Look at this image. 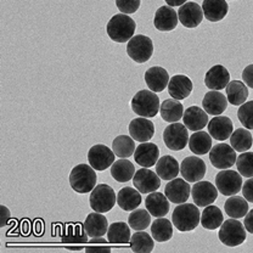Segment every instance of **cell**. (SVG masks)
<instances>
[{
	"label": "cell",
	"instance_id": "obj_1",
	"mask_svg": "<svg viewBox=\"0 0 253 253\" xmlns=\"http://www.w3.org/2000/svg\"><path fill=\"white\" fill-rule=\"evenodd\" d=\"M135 21L126 14H118L112 16L107 22L106 32L113 42L126 43L130 41L135 32Z\"/></svg>",
	"mask_w": 253,
	"mask_h": 253
},
{
	"label": "cell",
	"instance_id": "obj_2",
	"mask_svg": "<svg viewBox=\"0 0 253 253\" xmlns=\"http://www.w3.org/2000/svg\"><path fill=\"white\" fill-rule=\"evenodd\" d=\"M96 180L97 175L90 165L88 166L85 163H82L71 170V188L78 194H88L93 191V189L96 186Z\"/></svg>",
	"mask_w": 253,
	"mask_h": 253
},
{
	"label": "cell",
	"instance_id": "obj_3",
	"mask_svg": "<svg viewBox=\"0 0 253 253\" xmlns=\"http://www.w3.org/2000/svg\"><path fill=\"white\" fill-rule=\"evenodd\" d=\"M201 213L197 206L192 204H180L173 211L172 221L179 231H191L197 228L201 221Z\"/></svg>",
	"mask_w": 253,
	"mask_h": 253
},
{
	"label": "cell",
	"instance_id": "obj_4",
	"mask_svg": "<svg viewBox=\"0 0 253 253\" xmlns=\"http://www.w3.org/2000/svg\"><path fill=\"white\" fill-rule=\"evenodd\" d=\"M131 110L140 117H155L160 111V97L152 90H140L130 101Z\"/></svg>",
	"mask_w": 253,
	"mask_h": 253
},
{
	"label": "cell",
	"instance_id": "obj_5",
	"mask_svg": "<svg viewBox=\"0 0 253 253\" xmlns=\"http://www.w3.org/2000/svg\"><path fill=\"white\" fill-rule=\"evenodd\" d=\"M246 236V228L235 218L223 221L219 228V233H218L221 244L229 247H236L244 244Z\"/></svg>",
	"mask_w": 253,
	"mask_h": 253
},
{
	"label": "cell",
	"instance_id": "obj_6",
	"mask_svg": "<svg viewBox=\"0 0 253 253\" xmlns=\"http://www.w3.org/2000/svg\"><path fill=\"white\" fill-rule=\"evenodd\" d=\"M117 196L107 184H99L90 192V207L95 212L106 213L115 207Z\"/></svg>",
	"mask_w": 253,
	"mask_h": 253
},
{
	"label": "cell",
	"instance_id": "obj_7",
	"mask_svg": "<svg viewBox=\"0 0 253 253\" xmlns=\"http://www.w3.org/2000/svg\"><path fill=\"white\" fill-rule=\"evenodd\" d=\"M126 54L136 63L147 62L154 54V43L149 37L138 34L128 42Z\"/></svg>",
	"mask_w": 253,
	"mask_h": 253
},
{
	"label": "cell",
	"instance_id": "obj_8",
	"mask_svg": "<svg viewBox=\"0 0 253 253\" xmlns=\"http://www.w3.org/2000/svg\"><path fill=\"white\" fill-rule=\"evenodd\" d=\"M163 141L169 150L180 151L189 144L188 128L185 125L178 122L166 126L163 131Z\"/></svg>",
	"mask_w": 253,
	"mask_h": 253
},
{
	"label": "cell",
	"instance_id": "obj_9",
	"mask_svg": "<svg viewBox=\"0 0 253 253\" xmlns=\"http://www.w3.org/2000/svg\"><path fill=\"white\" fill-rule=\"evenodd\" d=\"M215 186L224 196H233L242 189V175L231 169H221L215 176Z\"/></svg>",
	"mask_w": 253,
	"mask_h": 253
},
{
	"label": "cell",
	"instance_id": "obj_10",
	"mask_svg": "<svg viewBox=\"0 0 253 253\" xmlns=\"http://www.w3.org/2000/svg\"><path fill=\"white\" fill-rule=\"evenodd\" d=\"M236 151L228 144H217L211 149L210 161L218 169H228L236 163Z\"/></svg>",
	"mask_w": 253,
	"mask_h": 253
},
{
	"label": "cell",
	"instance_id": "obj_11",
	"mask_svg": "<svg viewBox=\"0 0 253 253\" xmlns=\"http://www.w3.org/2000/svg\"><path fill=\"white\" fill-rule=\"evenodd\" d=\"M115 156L116 155L113 150H110L109 147L102 144L94 145L88 151L89 165L99 172L111 167L115 162Z\"/></svg>",
	"mask_w": 253,
	"mask_h": 253
},
{
	"label": "cell",
	"instance_id": "obj_12",
	"mask_svg": "<svg viewBox=\"0 0 253 253\" xmlns=\"http://www.w3.org/2000/svg\"><path fill=\"white\" fill-rule=\"evenodd\" d=\"M133 184L140 194H151L161 186V178L157 173L152 172L149 168L136 170L133 176Z\"/></svg>",
	"mask_w": 253,
	"mask_h": 253
},
{
	"label": "cell",
	"instance_id": "obj_13",
	"mask_svg": "<svg viewBox=\"0 0 253 253\" xmlns=\"http://www.w3.org/2000/svg\"><path fill=\"white\" fill-rule=\"evenodd\" d=\"M206 163L204 160L196 156L184 158L180 165V174L189 183H197L202 180L206 174Z\"/></svg>",
	"mask_w": 253,
	"mask_h": 253
},
{
	"label": "cell",
	"instance_id": "obj_14",
	"mask_svg": "<svg viewBox=\"0 0 253 253\" xmlns=\"http://www.w3.org/2000/svg\"><path fill=\"white\" fill-rule=\"evenodd\" d=\"M191 195L195 205L199 207H207L217 200L218 189L211 181L200 180L191 188Z\"/></svg>",
	"mask_w": 253,
	"mask_h": 253
},
{
	"label": "cell",
	"instance_id": "obj_15",
	"mask_svg": "<svg viewBox=\"0 0 253 253\" xmlns=\"http://www.w3.org/2000/svg\"><path fill=\"white\" fill-rule=\"evenodd\" d=\"M178 18L186 28H196L204 20V10L196 2H185L178 10Z\"/></svg>",
	"mask_w": 253,
	"mask_h": 253
},
{
	"label": "cell",
	"instance_id": "obj_16",
	"mask_svg": "<svg viewBox=\"0 0 253 253\" xmlns=\"http://www.w3.org/2000/svg\"><path fill=\"white\" fill-rule=\"evenodd\" d=\"M190 192H191V188L189 185V181L179 178H174L169 180V183L166 185L165 189L167 199L175 205L185 204L190 197Z\"/></svg>",
	"mask_w": 253,
	"mask_h": 253
},
{
	"label": "cell",
	"instance_id": "obj_17",
	"mask_svg": "<svg viewBox=\"0 0 253 253\" xmlns=\"http://www.w3.org/2000/svg\"><path fill=\"white\" fill-rule=\"evenodd\" d=\"M158 157H160V149L156 144L152 142H141L139 146H136L134 152L135 162L144 168L156 166Z\"/></svg>",
	"mask_w": 253,
	"mask_h": 253
},
{
	"label": "cell",
	"instance_id": "obj_18",
	"mask_svg": "<svg viewBox=\"0 0 253 253\" xmlns=\"http://www.w3.org/2000/svg\"><path fill=\"white\" fill-rule=\"evenodd\" d=\"M229 82H230V73L221 65L211 67L205 76V84L211 90H221L226 88Z\"/></svg>",
	"mask_w": 253,
	"mask_h": 253
},
{
	"label": "cell",
	"instance_id": "obj_19",
	"mask_svg": "<svg viewBox=\"0 0 253 253\" xmlns=\"http://www.w3.org/2000/svg\"><path fill=\"white\" fill-rule=\"evenodd\" d=\"M234 131V125L231 120L225 116H218L213 117L208 122V133L215 140L224 141L231 136Z\"/></svg>",
	"mask_w": 253,
	"mask_h": 253
},
{
	"label": "cell",
	"instance_id": "obj_20",
	"mask_svg": "<svg viewBox=\"0 0 253 253\" xmlns=\"http://www.w3.org/2000/svg\"><path fill=\"white\" fill-rule=\"evenodd\" d=\"M129 134L134 140L147 142L155 134L154 123L145 117H139L129 123Z\"/></svg>",
	"mask_w": 253,
	"mask_h": 253
},
{
	"label": "cell",
	"instance_id": "obj_21",
	"mask_svg": "<svg viewBox=\"0 0 253 253\" xmlns=\"http://www.w3.org/2000/svg\"><path fill=\"white\" fill-rule=\"evenodd\" d=\"M178 14L172 6H161L154 17V25L161 32H170L178 26Z\"/></svg>",
	"mask_w": 253,
	"mask_h": 253
},
{
	"label": "cell",
	"instance_id": "obj_22",
	"mask_svg": "<svg viewBox=\"0 0 253 253\" xmlns=\"http://www.w3.org/2000/svg\"><path fill=\"white\" fill-rule=\"evenodd\" d=\"M145 82H146L150 90L155 91V93H161V91L165 90L166 86H168L169 75L165 68L155 66V67L149 68L145 72Z\"/></svg>",
	"mask_w": 253,
	"mask_h": 253
},
{
	"label": "cell",
	"instance_id": "obj_23",
	"mask_svg": "<svg viewBox=\"0 0 253 253\" xmlns=\"http://www.w3.org/2000/svg\"><path fill=\"white\" fill-rule=\"evenodd\" d=\"M184 125L191 131L202 130L208 125V113L204 109L191 106L185 110L183 115Z\"/></svg>",
	"mask_w": 253,
	"mask_h": 253
},
{
	"label": "cell",
	"instance_id": "obj_24",
	"mask_svg": "<svg viewBox=\"0 0 253 253\" xmlns=\"http://www.w3.org/2000/svg\"><path fill=\"white\" fill-rule=\"evenodd\" d=\"M202 107L208 115L219 116L228 107V99L219 90H211L205 95Z\"/></svg>",
	"mask_w": 253,
	"mask_h": 253
},
{
	"label": "cell",
	"instance_id": "obj_25",
	"mask_svg": "<svg viewBox=\"0 0 253 253\" xmlns=\"http://www.w3.org/2000/svg\"><path fill=\"white\" fill-rule=\"evenodd\" d=\"M192 82L191 79L184 75H176L169 79L168 83V93L173 99L184 100L191 94Z\"/></svg>",
	"mask_w": 253,
	"mask_h": 253
},
{
	"label": "cell",
	"instance_id": "obj_26",
	"mask_svg": "<svg viewBox=\"0 0 253 253\" xmlns=\"http://www.w3.org/2000/svg\"><path fill=\"white\" fill-rule=\"evenodd\" d=\"M145 206L146 210L149 211L150 214L154 215L155 218L165 217L168 212H169V200L167 196L161 192H151L149 196L145 200Z\"/></svg>",
	"mask_w": 253,
	"mask_h": 253
},
{
	"label": "cell",
	"instance_id": "obj_27",
	"mask_svg": "<svg viewBox=\"0 0 253 253\" xmlns=\"http://www.w3.org/2000/svg\"><path fill=\"white\" fill-rule=\"evenodd\" d=\"M202 10L206 20L211 22H219L228 15L229 5L226 0H204Z\"/></svg>",
	"mask_w": 253,
	"mask_h": 253
},
{
	"label": "cell",
	"instance_id": "obj_28",
	"mask_svg": "<svg viewBox=\"0 0 253 253\" xmlns=\"http://www.w3.org/2000/svg\"><path fill=\"white\" fill-rule=\"evenodd\" d=\"M83 226L88 236L97 237L104 236L105 234H107L110 225L105 215H102L99 212H94L88 214V217L85 218V221L83 223Z\"/></svg>",
	"mask_w": 253,
	"mask_h": 253
},
{
	"label": "cell",
	"instance_id": "obj_29",
	"mask_svg": "<svg viewBox=\"0 0 253 253\" xmlns=\"http://www.w3.org/2000/svg\"><path fill=\"white\" fill-rule=\"evenodd\" d=\"M179 172H180V166L173 156L166 155V156L158 158L156 163V173L161 179L172 180V179L176 178Z\"/></svg>",
	"mask_w": 253,
	"mask_h": 253
},
{
	"label": "cell",
	"instance_id": "obj_30",
	"mask_svg": "<svg viewBox=\"0 0 253 253\" xmlns=\"http://www.w3.org/2000/svg\"><path fill=\"white\" fill-rule=\"evenodd\" d=\"M161 117L165 122L175 123L183 118L184 106L176 99H168L162 102L160 107Z\"/></svg>",
	"mask_w": 253,
	"mask_h": 253
},
{
	"label": "cell",
	"instance_id": "obj_31",
	"mask_svg": "<svg viewBox=\"0 0 253 253\" xmlns=\"http://www.w3.org/2000/svg\"><path fill=\"white\" fill-rule=\"evenodd\" d=\"M249 97V88L241 81H231L226 85V99L234 106H241Z\"/></svg>",
	"mask_w": 253,
	"mask_h": 253
},
{
	"label": "cell",
	"instance_id": "obj_32",
	"mask_svg": "<svg viewBox=\"0 0 253 253\" xmlns=\"http://www.w3.org/2000/svg\"><path fill=\"white\" fill-rule=\"evenodd\" d=\"M189 147L190 151L197 156L207 154L212 149V136L210 133L202 130L194 131V134L189 138Z\"/></svg>",
	"mask_w": 253,
	"mask_h": 253
},
{
	"label": "cell",
	"instance_id": "obj_33",
	"mask_svg": "<svg viewBox=\"0 0 253 253\" xmlns=\"http://www.w3.org/2000/svg\"><path fill=\"white\" fill-rule=\"evenodd\" d=\"M141 204L140 192L134 188H123L117 195V205L123 211H134Z\"/></svg>",
	"mask_w": 253,
	"mask_h": 253
},
{
	"label": "cell",
	"instance_id": "obj_34",
	"mask_svg": "<svg viewBox=\"0 0 253 253\" xmlns=\"http://www.w3.org/2000/svg\"><path fill=\"white\" fill-rule=\"evenodd\" d=\"M134 174H135V167L130 161H128V158L126 160L121 158L111 166V175L118 183H126V181L131 180Z\"/></svg>",
	"mask_w": 253,
	"mask_h": 253
},
{
	"label": "cell",
	"instance_id": "obj_35",
	"mask_svg": "<svg viewBox=\"0 0 253 253\" xmlns=\"http://www.w3.org/2000/svg\"><path fill=\"white\" fill-rule=\"evenodd\" d=\"M224 208L229 217L240 219V218H244L249 212V201L245 197L233 195L226 200Z\"/></svg>",
	"mask_w": 253,
	"mask_h": 253
},
{
	"label": "cell",
	"instance_id": "obj_36",
	"mask_svg": "<svg viewBox=\"0 0 253 253\" xmlns=\"http://www.w3.org/2000/svg\"><path fill=\"white\" fill-rule=\"evenodd\" d=\"M223 221V213L217 206H207L204 212L201 213V225L207 230H215V229L220 228Z\"/></svg>",
	"mask_w": 253,
	"mask_h": 253
},
{
	"label": "cell",
	"instance_id": "obj_37",
	"mask_svg": "<svg viewBox=\"0 0 253 253\" xmlns=\"http://www.w3.org/2000/svg\"><path fill=\"white\" fill-rule=\"evenodd\" d=\"M107 241L111 244H128L130 241V229L125 221L110 224L107 230Z\"/></svg>",
	"mask_w": 253,
	"mask_h": 253
},
{
	"label": "cell",
	"instance_id": "obj_38",
	"mask_svg": "<svg viewBox=\"0 0 253 253\" xmlns=\"http://www.w3.org/2000/svg\"><path fill=\"white\" fill-rule=\"evenodd\" d=\"M230 144L237 152L249 151L253 145V136L249 129L239 128L231 134Z\"/></svg>",
	"mask_w": 253,
	"mask_h": 253
},
{
	"label": "cell",
	"instance_id": "obj_39",
	"mask_svg": "<svg viewBox=\"0 0 253 253\" xmlns=\"http://www.w3.org/2000/svg\"><path fill=\"white\" fill-rule=\"evenodd\" d=\"M152 237L157 242H166L173 237V225L169 220L161 217L157 218L151 225Z\"/></svg>",
	"mask_w": 253,
	"mask_h": 253
},
{
	"label": "cell",
	"instance_id": "obj_40",
	"mask_svg": "<svg viewBox=\"0 0 253 253\" xmlns=\"http://www.w3.org/2000/svg\"><path fill=\"white\" fill-rule=\"evenodd\" d=\"M131 136L120 135L112 142V150L120 158H129L135 152V142Z\"/></svg>",
	"mask_w": 253,
	"mask_h": 253
},
{
	"label": "cell",
	"instance_id": "obj_41",
	"mask_svg": "<svg viewBox=\"0 0 253 253\" xmlns=\"http://www.w3.org/2000/svg\"><path fill=\"white\" fill-rule=\"evenodd\" d=\"M130 247L134 252L150 253L155 247L154 239L144 231H138L130 237Z\"/></svg>",
	"mask_w": 253,
	"mask_h": 253
},
{
	"label": "cell",
	"instance_id": "obj_42",
	"mask_svg": "<svg viewBox=\"0 0 253 253\" xmlns=\"http://www.w3.org/2000/svg\"><path fill=\"white\" fill-rule=\"evenodd\" d=\"M128 224L135 231H142L151 224V214L147 210H134L129 214Z\"/></svg>",
	"mask_w": 253,
	"mask_h": 253
},
{
	"label": "cell",
	"instance_id": "obj_43",
	"mask_svg": "<svg viewBox=\"0 0 253 253\" xmlns=\"http://www.w3.org/2000/svg\"><path fill=\"white\" fill-rule=\"evenodd\" d=\"M63 242H72V244H81V242L88 241V234L85 233V229L83 225H68L67 231L62 236Z\"/></svg>",
	"mask_w": 253,
	"mask_h": 253
},
{
	"label": "cell",
	"instance_id": "obj_44",
	"mask_svg": "<svg viewBox=\"0 0 253 253\" xmlns=\"http://www.w3.org/2000/svg\"><path fill=\"white\" fill-rule=\"evenodd\" d=\"M237 172L246 178L253 176V152H241L236 158Z\"/></svg>",
	"mask_w": 253,
	"mask_h": 253
},
{
	"label": "cell",
	"instance_id": "obj_45",
	"mask_svg": "<svg viewBox=\"0 0 253 253\" xmlns=\"http://www.w3.org/2000/svg\"><path fill=\"white\" fill-rule=\"evenodd\" d=\"M237 117L240 123L246 129H253V101L245 102L239 107Z\"/></svg>",
	"mask_w": 253,
	"mask_h": 253
},
{
	"label": "cell",
	"instance_id": "obj_46",
	"mask_svg": "<svg viewBox=\"0 0 253 253\" xmlns=\"http://www.w3.org/2000/svg\"><path fill=\"white\" fill-rule=\"evenodd\" d=\"M140 0H116V5H117L118 10L122 14L130 15L134 14L140 7Z\"/></svg>",
	"mask_w": 253,
	"mask_h": 253
},
{
	"label": "cell",
	"instance_id": "obj_47",
	"mask_svg": "<svg viewBox=\"0 0 253 253\" xmlns=\"http://www.w3.org/2000/svg\"><path fill=\"white\" fill-rule=\"evenodd\" d=\"M242 194H244V197L247 201L253 204V176L247 181H245L244 188H242Z\"/></svg>",
	"mask_w": 253,
	"mask_h": 253
},
{
	"label": "cell",
	"instance_id": "obj_48",
	"mask_svg": "<svg viewBox=\"0 0 253 253\" xmlns=\"http://www.w3.org/2000/svg\"><path fill=\"white\" fill-rule=\"evenodd\" d=\"M242 79L249 88L253 89V65H249L245 68L242 72Z\"/></svg>",
	"mask_w": 253,
	"mask_h": 253
},
{
	"label": "cell",
	"instance_id": "obj_49",
	"mask_svg": "<svg viewBox=\"0 0 253 253\" xmlns=\"http://www.w3.org/2000/svg\"><path fill=\"white\" fill-rule=\"evenodd\" d=\"M0 226H5L7 224V221L10 219V210L7 207H5L4 205L0 206Z\"/></svg>",
	"mask_w": 253,
	"mask_h": 253
},
{
	"label": "cell",
	"instance_id": "obj_50",
	"mask_svg": "<svg viewBox=\"0 0 253 253\" xmlns=\"http://www.w3.org/2000/svg\"><path fill=\"white\" fill-rule=\"evenodd\" d=\"M244 225L250 234H253V210L247 212V214L245 215Z\"/></svg>",
	"mask_w": 253,
	"mask_h": 253
},
{
	"label": "cell",
	"instance_id": "obj_51",
	"mask_svg": "<svg viewBox=\"0 0 253 253\" xmlns=\"http://www.w3.org/2000/svg\"><path fill=\"white\" fill-rule=\"evenodd\" d=\"M166 2L168 4V6H181L186 2V0H166Z\"/></svg>",
	"mask_w": 253,
	"mask_h": 253
},
{
	"label": "cell",
	"instance_id": "obj_52",
	"mask_svg": "<svg viewBox=\"0 0 253 253\" xmlns=\"http://www.w3.org/2000/svg\"><path fill=\"white\" fill-rule=\"evenodd\" d=\"M86 251H88V252H91V251H110V250L106 249V247L91 246V247H86Z\"/></svg>",
	"mask_w": 253,
	"mask_h": 253
},
{
	"label": "cell",
	"instance_id": "obj_53",
	"mask_svg": "<svg viewBox=\"0 0 253 253\" xmlns=\"http://www.w3.org/2000/svg\"><path fill=\"white\" fill-rule=\"evenodd\" d=\"M90 244H96V242H101V244H106V240L102 239V236H97V237H91L90 239Z\"/></svg>",
	"mask_w": 253,
	"mask_h": 253
}]
</instances>
